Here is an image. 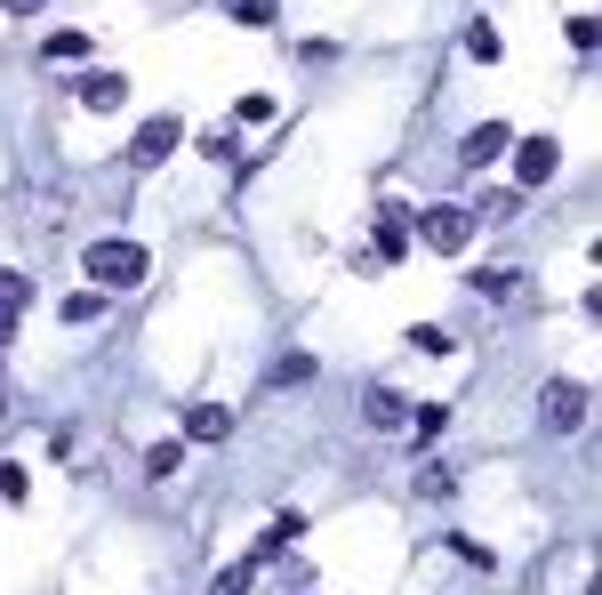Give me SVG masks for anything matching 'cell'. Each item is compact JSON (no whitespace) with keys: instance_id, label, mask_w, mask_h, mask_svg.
I'll use <instances>...</instances> for the list:
<instances>
[{"instance_id":"obj_1","label":"cell","mask_w":602,"mask_h":595,"mask_svg":"<svg viewBox=\"0 0 602 595\" xmlns=\"http://www.w3.org/2000/svg\"><path fill=\"white\" fill-rule=\"evenodd\" d=\"M410 241H426L434 258H459L466 241H474V218H466V210H450V201H434V210L410 218Z\"/></svg>"},{"instance_id":"obj_2","label":"cell","mask_w":602,"mask_h":595,"mask_svg":"<svg viewBox=\"0 0 602 595\" xmlns=\"http://www.w3.org/2000/svg\"><path fill=\"white\" fill-rule=\"evenodd\" d=\"M89 282H97V290H129V282H145V250L121 241V234L89 241Z\"/></svg>"},{"instance_id":"obj_3","label":"cell","mask_w":602,"mask_h":595,"mask_svg":"<svg viewBox=\"0 0 602 595\" xmlns=\"http://www.w3.org/2000/svg\"><path fill=\"white\" fill-rule=\"evenodd\" d=\"M506 161H514V186H554V170H563V146H554V137H514Z\"/></svg>"},{"instance_id":"obj_4","label":"cell","mask_w":602,"mask_h":595,"mask_svg":"<svg viewBox=\"0 0 602 595\" xmlns=\"http://www.w3.org/2000/svg\"><path fill=\"white\" fill-rule=\"evenodd\" d=\"M538 419H547L554 435H578V419H587V386H578V379H547V395H538Z\"/></svg>"},{"instance_id":"obj_5","label":"cell","mask_w":602,"mask_h":595,"mask_svg":"<svg viewBox=\"0 0 602 595\" xmlns=\"http://www.w3.org/2000/svg\"><path fill=\"white\" fill-rule=\"evenodd\" d=\"M177 146H185V121H177V113H153V121H145V129H137L129 161H137V170H161V161H170Z\"/></svg>"},{"instance_id":"obj_6","label":"cell","mask_w":602,"mask_h":595,"mask_svg":"<svg viewBox=\"0 0 602 595\" xmlns=\"http://www.w3.org/2000/svg\"><path fill=\"white\" fill-rule=\"evenodd\" d=\"M393 258H410V210L402 201L378 210V241H369V265H393Z\"/></svg>"},{"instance_id":"obj_7","label":"cell","mask_w":602,"mask_h":595,"mask_svg":"<svg viewBox=\"0 0 602 595\" xmlns=\"http://www.w3.org/2000/svg\"><path fill=\"white\" fill-rule=\"evenodd\" d=\"M506 146H514V129L506 121H482V129H466V170H482V161H506Z\"/></svg>"},{"instance_id":"obj_8","label":"cell","mask_w":602,"mask_h":595,"mask_svg":"<svg viewBox=\"0 0 602 595\" xmlns=\"http://www.w3.org/2000/svg\"><path fill=\"white\" fill-rule=\"evenodd\" d=\"M185 435H193V443H225V435H234V410H225V402H193V410H185Z\"/></svg>"},{"instance_id":"obj_9","label":"cell","mask_w":602,"mask_h":595,"mask_svg":"<svg viewBox=\"0 0 602 595\" xmlns=\"http://www.w3.org/2000/svg\"><path fill=\"white\" fill-rule=\"evenodd\" d=\"M362 419L386 435V426H402V419H410V402L393 395V386H362Z\"/></svg>"},{"instance_id":"obj_10","label":"cell","mask_w":602,"mask_h":595,"mask_svg":"<svg viewBox=\"0 0 602 595\" xmlns=\"http://www.w3.org/2000/svg\"><path fill=\"white\" fill-rule=\"evenodd\" d=\"M80 106H89V113L129 106V80H121V73H89V80H80Z\"/></svg>"},{"instance_id":"obj_11","label":"cell","mask_w":602,"mask_h":595,"mask_svg":"<svg viewBox=\"0 0 602 595\" xmlns=\"http://www.w3.org/2000/svg\"><path fill=\"white\" fill-rule=\"evenodd\" d=\"M298 540H305V516H274V531H265V540L249 547V563H274L281 547H298Z\"/></svg>"},{"instance_id":"obj_12","label":"cell","mask_w":602,"mask_h":595,"mask_svg":"<svg viewBox=\"0 0 602 595\" xmlns=\"http://www.w3.org/2000/svg\"><path fill=\"white\" fill-rule=\"evenodd\" d=\"M466 57H474V65H498V57H506V33H498L490 16H474V25H466Z\"/></svg>"},{"instance_id":"obj_13","label":"cell","mask_w":602,"mask_h":595,"mask_svg":"<svg viewBox=\"0 0 602 595\" xmlns=\"http://www.w3.org/2000/svg\"><path fill=\"white\" fill-rule=\"evenodd\" d=\"M514 290H523V274H514V265H482V274H474V298H514Z\"/></svg>"},{"instance_id":"obj_14","label":"cell","mask_w":602,"mask_h":595,"mask_svg":"<svg viewBox=\"0 0 602 595\" xmlns=\"http://www.w3.org/2000/svg\"><path fill=\"white\" fill-rule=\"evenodd\" d=\"M410 435H418V443H434V435H442V426H450V402H418V410H410Z\"/></svg>"},{"instance_id":"obj_15","label":"cell","mask_w":602,"mask_h":595,"mask_svg":"<svg viewBox=\"0 0 602 595\" xmlns=\"http://www.w3.org/2000/svg\"><path fill=\"white\" fill-rule=\"evenodd\" d=\"M249 587H258V563H249V556H241V563H225L217 580H210V595H249Z\"/></svg>"},{"instance_id":"obj_16","label":"cell","mask_w":602,"mask_h":595,"mask_svg":"<svg viewBox=\"0 0 602 595\" xmlns=\"http://www.w3.org/2000/svg\"><path fill=\"white\" fill-rule=\"evenodd\" d=\"M105 306H113V298H105V290H97V282H89V290H73V298H65V322H97V314H105Z\"/></svg>"},{"instance_id":"obj_17","label":"cell","mask_w":602,"mask_h":595,"mask_svg":"<svg viewBox=\"0 0 602 595\" xmlns=\"http://www.w3.org/2000/svg\"><path fill=\"white\" fill-rule=\"evenodd\" d=\"M177 467H185V450H177V443H153V450H145V475H153V483H170Z\"/></svg>"},{"instance_id":"obj_18","label":"cell","mask_w":602,"mask_h":595,"mask_svg":"<svg viewBox=\"0 0 602 595\" xmlns=\"http://www.w3.org/2000/svg\"><path fill=\"white\" fill-rule=\"evenodd\" d=\"M49 57H57V65H80V57H89V33H49Z\"/></svg>"},{"instance_id":"obj_19","label":"cell","mask_w":602,"mask_h":595,"mask_svg":"<svg viewBox=\"0 0 602 595\" xmlns=\"http://www.w3.org/2000/svg\"><path fill=\"white\" fill-rule=\"evenodd\" d=\"M0 499H9V507H25V499H33V475H25V467H16V459L0 467Z\"/></svg>"},{"instance_id":"obj_20","label":"cell","mask_w":602,"mask_h":595,"mask_svg":"<svg viewBox=\"0 0 602 595\" xmlns=\"http://www.w3.org/2000/svg\"><path fill=\"white\" fill-rule=\"evenodd\" d=\"M305 379H314V355H281L274 362V386H305Z\"/></svg>"},{"instance_id":"obj_21","label":"cell","mask_w":602,"mask_h":595,"mask_svg":"<svg viewBox=\"0 0 602 595\" xmlns=\"http://www.w3.org/2000/svg\"><path fill=\"white\" fill-rule=\"evenodd\" d=\"M410 346H418V355H450V331H442V322H418V331H410Z\"/></svg>"},{"instance_id":"obj_22","label":"cell","mask_w":602,"mask_h":595,"mask_svg":"<svg viewBox=\"0 0 602 595\" xmlns=\"http://www.w3.org/2000/svg\"><path fill=\"white\" fill-rule=\"evenodd\" d=\"M25 298H33V282H25V274H9V265H0V306H16V314H25Z\"/></svg>"},{"instance_id":"obj_23","label":"cell","mask_w":602,"mask_h":595,"mask_svg":"<svg viewBox=\"0 0 602 595\" xmlns=\"http://www.w3.org/2000/svg\"><path fill=\"white\" fill-rule=\"evenodd\" d=\"M225 9H234L241 25H274V0H225Z\"/></svg>"},{"instance_id":"obj_24","label":"cell","mask_w":602,"mask_h":595,"mask_svg":"<svg viewBox=\"0 0 602 595\" xmlns=\"http://www.w3.org/2000/svg\"><path fill=\"white\" fill-rule=\"evenodd\" d=\"M241 121H249V129H258V121H274V97H265V89H249V97H241Z\"/></svg>"},{"instance_id":"obj_25","label":"cell","mask_w":602,"mask_h":595,"mask_svg":"<svg viewBox=\"0 0 602 595\" xmlns=\"http://www.w3.org/2000/svg\"><path fill=\"white\" fill-rule=\"evenodd\" d=\"M418 491L426 499H450V467H418Z\"/></svg>"},{"instance_id":"obj_26","label":"cell","mask_w":602,"mask_h":595,"mask_svg":"<svg viewBox=\"0 0 602 595\" xmlns=\"http://www.w3.org/2000/svg\"><path fill=\"white\" fill-rule=\"evenodd\" d=\"M16 338V306H0V346H9Z\"/></svg>"},{"instance_id":"obj_27","label":"cell","mask_w":602,"mask_h":595,"mask_svg":"<svg viewBox=\"0 0 602 595\" xmlns=\"http://www.w3.org/2000/svg\"><path fill=\"white\" fill-rule=\"evenodd\" d=\"M0 9H9V16H33V9H40V0H0Z\"/></svg>"}]
</instances>
